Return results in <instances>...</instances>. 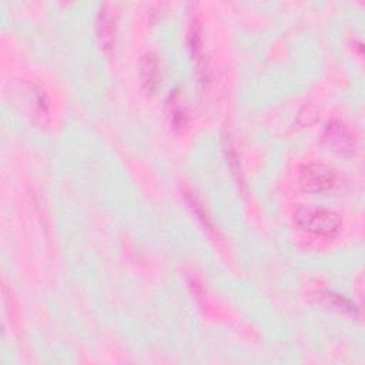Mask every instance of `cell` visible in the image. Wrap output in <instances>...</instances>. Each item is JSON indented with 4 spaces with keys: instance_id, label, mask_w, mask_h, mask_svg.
I'll use <instances>...</instances> for the list:
<instances>
[{
    "instance_id": "obj_1",
    "label": "cell",
    "mask_w": 365,
    "mask_h": 365,
    "mask_svg": "<svg viewBox=\"0 0 365 365\" xmlns=\"http://www.w3.org/2000/svg\"><path fill=\"white\" fill-rule=\"evenodd\" d=\"M294 222L298 228L317 235H334L341 228V217L338 212L315 207L301 205L294 211Z\"/></svg>"
},
{
    "instance_id": "obj_2",
    "label": "cell",
    "mask_w": 365,
    "mask_h": 365,
    "mask_svg": "<svg viewBox=\"0 0 365 365\" xmlns=\"http://www.w3.org/2000/svg\"><path fill=\"white\" fill-rule=\"evenodd\" d=\"M335 180L334 170L321 163H308L298 173L301 188L309 192H325L334 187Z\"/></svg>"
},
{
    "instance_id": "obj_3",
    "label": "cell",
    "mask_w": 365,
    "mask_h": 365,
    "mask_svg": "<svg viewBox=\"0 0 365 365\" xmlns=\"http://www.w3.org/2000/svg\"><path fill=\"white\" fill-rule=\"evenodd\" d=\"M325 140L328 141L329 145L334 147V150H338L341 153L352 151L355 145L349 128L341 121H332L328 124L325 130Z\"/></svg>"
},
{
    "instance_id": "obj_4",
    "label": "cell",
    "mask_w": 365,
    "mask_h": 365,
    "mask_svg": "<svg viewBox=\"0 0 365 365\" xmlns=\"http://www.w3.org/2000/svg\"><path fill=\"white\" fill-rule=\"evenodd\" d=\"M97 37L104 50H111L115 40V17L113 11L103 6L97 16Z\"/></svg>"
},
{
    "instance_id": "obj_5",
    "label": "cell",
    "mask_w": 365,
    "mask_h": 365,
    "mask_svg": "<svg viewBox=\"0 0 365 365\" xmlns=\"http://www.w3.org/2000/svg\"><path fill=\"white\" fill-rule=\"evenodd\" d=\"M140 77L143 87L147 93H154L160 86V63L154 53H147L143 56L140 63Z\"/></svg>"
}]
</instances>
